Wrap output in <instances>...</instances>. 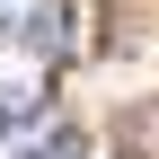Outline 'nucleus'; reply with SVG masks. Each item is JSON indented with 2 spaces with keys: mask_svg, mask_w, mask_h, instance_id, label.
Instances as JSON below:
<instances>
[{
  "mask_svg": "<svg viewBox=\"0 0 159 159\" xmlns=\"http://www.w3.org/2000/svg\"><path fill=\"white\" fill-rule=\"evenodd\" d=\"M9 35H18L27 53H44V62H62V44H71V27H62L53 0H44V9H27V18H9Z\"/></svg>",
  "mask_w": 159,
  "mask_h": 159,
  "instance_id": "1",
  "label": "nucleus"
},
{
  "mask_svg": "<svg viewBox=\"0 0 159 159\" xmlns=\"http://www.w3.org/2000/svg\"><path fill=\"white\" fill-rule=\"evenodd\" d=\"M9 159H89V150H80L71 133H62V124H53V115H44V124H27V133H18V142H9Z\"/></svg>",
  "mask_w": 159,
  "mask_h": 159,
  "instance_id": "2",
  "label": "nucleus"
},
{
  "mask_svg": "<svg viewBox=\"0 0 159 159\" xmlns=\"http://www.w3.org/2000/svg\"><path fill=\"white\" fill-rule=\"evenodd\" d=\"M0 9H9V0H0Z\"/></svg>",
  "mask_w": 159,
  "mask_h": 159,
  "instance_id": "3",
  "label": "nucleus"
}]
</instances>
